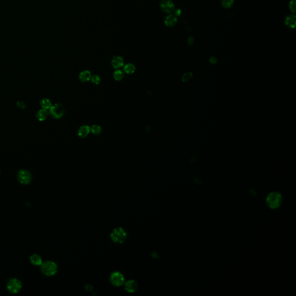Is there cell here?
<instances>
[{"mask_svg":"<svg viewBox=\"0 0 296 296\" xmlns=\"http://www.w3.org/2000/svg\"><path fill=\"white\" fill-rule=\"evenodd\" d=\"M40 104H41V106H42V108L43 109H50L52 107L51 101L49 99H47V98H43V99H42L41 101Z\"/></svg>","mask_w":296,"mask_h":296,"instance_id":"cell-17","label":"cell"},{"mask_svg":"<svg viewBox=\"0 0 296 296\" xmlns=\"http://www.w3.org/2000/svg\"><path fill=\"white\" fill-rule=\"evenodd\" d=\"M124 61L122 57L120 56L114 57L112 61V65L115 68H119L123 65Z\"/></svg>","mask_w":296,"mask_h":296,"instance_id":"cell-10","label":"cell"},{"mask_svg":"<svg viewBox=\"0 0 296 296\" xmlns=\"http://www.w3.org/2000/svg\"><path fill=\"white\" fill-rule=\"evenodd\" d=\"M127 233L122 227L115 229L111 234V238L113 242L118 244L123 243L126 238Z\"/></svg>","mask_w":296,"mask_h":296,"instance_id":"cell-1","label":"cell"},{"mask_svg":"<svg viewBox=\"0 0 296 296\" xmlns=\"http://www.w3.org/2000/svg\"><path fill=\"white\" fill-rule=\"evenodd\" d=\"M17 178L19 181L22 184H28L31 179L32 177L30 172L27 170H21L18 172Z\"/></svg>","mask_w":296,"mask_h":296,"instance_id":"cell-7","label":"cell"},{"mask_svg":"<svg viewBox=\"0 0 296 296\" xmlns=\"http://www.w3.org/2000/svg\"><path fill=\"white\" fill-rule=\"evenodd\" d=\"M209 62H210V63L211 64L214 65V64H216L218 62V60H217V58L215 57H212L210 58Z\"/></svg>","mask_w":296,"mask_h":296,"instance_id":"cell-26","label":"cell"},{"mask_svg":"<svg viewBox=\"0 0 296 296\" xmlns=\"http://www.w3.org/2000/svg\"><path fill=\"white\" fill-rule=\"evenodd\" d=\"M124 288L127 292L134 293L137 290L138 285L135 281L133 280H130L125 283Z\"/></svg>","mask_w":296,"mask_h":296,"instance_id":"cell-9","label":"cell"},{"mask_svg":"<svg viewBox=\"0 0 296 296\" xmlns=\"http://www.w3.org/2000/svg\"><path fill=\"white\" fill-rule=\"evenodd\" d=\"M101 81V78L98 75H94L91 77V82L94 84H99Z\"/></svg>","mask_w":296,"mask_h":296,"instance_id":"cell-23","label":"cell"},{"mask_svg":"<svg viewBox=\"0 0 296 296\" xmlns=\"http://www.w3.org/2000/svg\"><path fill=\"white\" fill-rule=\"evenodd\" d=\"M30 261L35 266H39L42 264V259L41 257L37 255H32L30 257Z\"/></svg>","mask_w":296,"mask_h":296,"instance_id":"cell-16","label":"cell"},{"mask_svg":"<svg viewBox=\"0 0 296 296\" xmlns=\"http://www.w3.org/2000/svg\"><path fill=\"white\" fill-rule=\"evenodd\" d=\"M282 201V196L277 192L270 193L267 198V203L271 208H277L280 206Z\"/></svg>","mask_w":296,"mask_h":296,"instance_id":"cell-2","label":"cell"},{"mask_svg":"<svg viewBox=\"0 0 296 296\" xmlns=\"http://www.w3.org/2000/svg\"><path fill=\"white\" fill-rule=\"evenodd\" d=\"M50 114L55 119H60L63 116L65 113V110L63 106L60 104H56L50 108Z\"/></svg>","mask_w":296,"mask_h":296,"instance_id":"cell-4","label":"cell"},{"mask_svg":"<svg viewBox=\"0 0 296 296\" xmlns=\"http://www.w3.org/2000/svg\"><path fill=\"white\" fill-rule=\"evenodd\" d=\"M286 24L291 28H295L296 26V16L295 15H290L286 19Z\"/></svg>","mask_w":296,"mask_h":296,"instance_id":"cell-13","label":"cell"},{"mask_svg":"<svg viewBox=\"0 0 296 296\" xmlns=\"http://www.w3.org/2000/svg\"><path fill=\"white\" fill-rule=\"evenodd\" d=\"M41 271L47 276H52L57 272V266L53 262H46L42 264Z\"/></svg>","mask_w":296,"mask_h":296,"instance_id":"cell-3","label":"cell"},{"mask_svg":"<svg viewBox=\"0 0 296 296\" xmlns=\"http://www.w3.org/2000/svg\"><path fill=\"white\" fill-rule=\"evenodd\" d=\"M90 132V128L88 126H83L80 127L78 131V135L80 138H85Z\"/></svg>","mask_w":296,"mask_h":296,"instance_id":"cell-11","label":"cell"},{"mask_svg":"<svg viewBox=\"0 0 296 296\" xmlns=\"http://www.w3.org/2000/svg\"><path fill=\"white\" fill-rule=\"evenodd\" d=\"M177 21V19L176 17H175L173 15H170L167 16L165 20V23L168 27L174 26L176 24Z\"/></svg>","mask_w":296,"mask_h":296,"instance_id":"cell-12","label":"cell"},{"mask_svg":"<svg viewBox=\"0 0 296 296\" xmlns=\"http://www.w3.org/2000/svg\"><path fill=\"white\" fill-rule=\"evenodd\" d=\"M193 76V73L191 72H187L185 73L181 77V80L183 82H187L189 79H190Z\"/></svg>","mask_w":296,"mask_h":296,"instance_id":"cell-21","label":"cell"},{"mask_svg":"<svg viewBox=\"0 0 296 296\" xmlns=\"http://www.w3.org/2000/svg\"><path fill=\"white\" fill-rule=\"evenodd\" d=\"M48 114L49 113L47 111V109H41L36 114V118L39 121H43L46 119Z\"/></svg>","mask_w":296,"mask_h":296,"instance_id":"cell-14","label":"cell"},{"mask_svg":"<svg viewBox=\"0 0 296 296\" xmlns=\"http://www.w3.org/2000/svg\"><path fill=\"white\" fill-rule=\"evenodd\" d=\"M135 70V66L133 64H128L126 65L124 68V72L126 73H128V74H131V73H134Z\"/></svg>","mask_w":296,"mask_h":296,"instance_id":"cell-18","label":"cell"},{"mask_svg":"<svg viewBox=\"0 0 296 296\" xmlns=\"http://www.w3.org/2000/svg\"><path fill=\"white\" fill-rule=\"evenodd\" d=\"M17 106L19 108H21V109H24V108H25V106H25V103H24V102H22V101H18V102H17Z\"/></svg>","mask_w":296,"mask_h":296,"instance_id":"cell-25","label":"cell"},{"mask_svg":"<svg viewBox=\"0 0 296 296\" xmlns=\"http://www.w3.org/2000/svg\"><path fill=\"white\" fill-rule=\"evenodd\" d=\"M234 2V0H222V4L225 8H229L231 7Z\"/></svg>","mask_w":296,"mask_h":296,"instance_id":"cell-22","label":"cell"},{"mask_svg":"<svg viewBox=\"0 0 296 296\" xmlns=\"http://www.w3.org/2000/svg\"><path fill=\"white\" fill-rule=\"evenodd\" d=\"M160 8L161 10L167 13H170L174 9V5L170 0H161L160 2Z\"/></svg>","mask_w":296,"mask_h":296,"instance_id":"cell-8","label":"cell"},{"mask_svg":"<svg viewBox=\"0 0 296 296\" xmlns=\"http://www.w3.org/2000/svg\"><path fill=\"white\" fill-rule=\"evenodd\" d=\"M110 281L113 285L119 287L124 284V277L122 273L119 272H115L111 275Z\"/></svg>","mask_w":296,"mask_h":296,"instance_id":"cell-5","label":"cell"},{"mask_svg":"<svg viewBox=\"0 0 296 296\" xmlns=\"http://www.w3.org/2000/svg\"><path fill=\"white\" fill-rule=\"evenodd\" d=\"M113 77L115 79V80H116L117 81H119V80H121L123 78L124 74H123V72L122 71L117 70V71H116L114 72Z\"/></svg>","mask_w":296,"mask_h":296,"instance_id":"cell-19","label":"cell"},{"mask_svg":"<svg viewBox=\"0 0 296 296\" xmlns=\"http://www.w3.org/2000/svg\"><path fill=\"white\" fill-rule=\"evenodd\" d=\"M290 9H291V10L292 12H295V11H296V2H295V0H293L292 1H291V3H290Z\"/></svg>","mask_w":296,"mask_h":296,"instance_id":"cell-24","label":"cell"},{"mask_svg":"<svg viewBox=\"0 0 296 296\" xmlns=\"http://www.w3.org/2000/svg\"><path fill=\"white\" fill-rule=\"evenodd\" d=\"M91 78V73L89 71H84L79 75V79L82 82L89 81Z\"/></svg>","mask_w":296,"mask_h":296,"instance_id":"cell-15","label":"cell"},{"mask_svg":"<svg viewBox=\"0 0 296 296\" xmlns=\"http://www.w3.org/2000/svg\"><path fill=\"white\" fill-rule=\"evenodd\" d=\"M21 288V284L17 279H11L8 283L7 288L12 293H16L20 291Z\"/></svg>","mask_w":296,"mask_h":296,"instance_id":"cell-6","label":"cell"},{"mask_svg":"<svg viewBox=\"0 0 296 296\" xmlns=\"http://www.w3.org/2000/svg\"><path fill=\"white\" fill-rule=\"evenodd\" d=\"M90 131L92 132L93 134L95 135H99L101 133L102 129L100 126L98 125H94L91 127Z\"/></svg>","mask_w":296,"mask_h":296,"instance_id":"cell-20","label":"cell"}]
</instances>
